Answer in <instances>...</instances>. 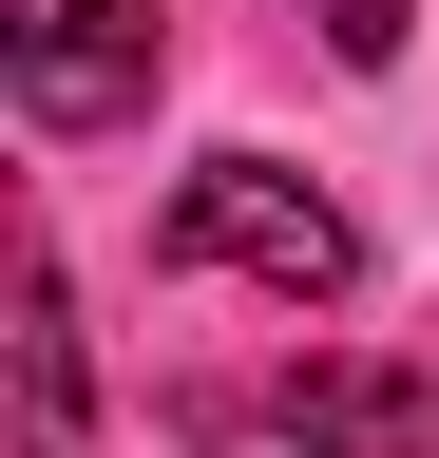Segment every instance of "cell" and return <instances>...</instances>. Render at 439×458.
<instances>
[{"instance_id":"obj_1","label":"cell","mask_w":439,"mask_h":458,"mask_svg":"<svg viewBox=\"0 0 439 458\" xmlns=\"http://www.w3.org/2000/svg\"><path fill=\"white\" fill-rule=\"evenodd\" d=\"M153 249H173V267H249L267 306H344V286H363V229L325 210L287 153H210L191 191H173V229H153Z\"/></svg>"},{"instance_id":"obj_2","label":"cell","mask_w":439,"mask_h":458,"mask_svg":"<svg viewBox=\"0 0 439 458\" xmlns=\"http://www.w3.org/2000/svg\"><path fill=\"white\" fill-rule=\"evenodd\" d=\"M0 77L38 134H115L153 114V0H0Z\"/></svg>"},{"instance_id":"obj_3","label":"cell","mask_w":439,"mask_h":458,"mask_svg":"<svg viewBox=\"0 0 439 458\" xmlns=\"http://www.w3.org/2000/svg\"><path fill=\"white\" fill-rule=\"evenodd\" d=\"M287 439L306 458H439V382L420 363H306L287 382Z\"/></svg>"},{"instance_id":"obj_4","label":"cell","mask_w":439,"mask_h":458,"mask_svg":"<svg viewBox=\"0 0 439 458\" xmlns=\"http://www.w3.org/2000/svg\"><path fill=\"white\" fill-rule=\"evenodd\" d=\"M20 458H77V286L20 267Z\"/></svg>"},{"instance_id":"obj_5","label":"cell","mask_w":439,"mask_h":458,"mask_svg":"<svg viewBox=\"0 0 439 458\" xmlns=\"http://www.w3.org/2000/svg\"><path fill=\"white\" fill-rule=\"evenodd\" d=\"M306 20H325V57H363V77L401 57V0H306Z\"/></svg>"}]
</instances>
